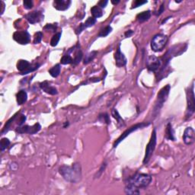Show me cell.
<instances>
[{
  "label": "cell",
  "mask_w": 195,
  "mask_h": 195,
  "mask_svg": "<svg viewBox=\"0 0 195 195\" xmlns=\"http://www.w3.org/2000/svg\"><path fill=\"white\" fill-rule=\"evenodd\" d=\"M147 3H148V1H141V0H136V1H134L133 3L132 8H137V7H139V6H141L144 4H146Z\"/></svg>",
  "instance_id": "cell-36"
},
{
  "label": "cell",
  "mask_w": 195,
  "mask_h": 195,
  "mask_svg": "<svg viewBox=\"0 0 195 195\" xmlns=\"http://www.w3.org/2000/svg\"><path fill=\"white\" fill-rule=\"evenodd\" d=\"M61 71V66L60 64H57L54 66H53L51 69H49V73L54 78H57L58 75H59Z\"/></svg>",
  "instance_id": "cell-23"
},
{
  "label": "cell",
  "mask_w": 195,
  "mask_h": 195,
  "mask_svg": "<svg viewBox=\"0 0 195 195\" xmlns=\"http://www.w3.org/2000/svg\"><path fill=\"white\" fill-rule=\"evenodd\" d=\"M164 10H165V8H164V4L161 5V6H160V8H159V11H158L157 13H156V15H157V16H159V15H160L163 12H164Z\"/></svg>",
  "instance_id": "cell-41"
},
{
  "label": "cell",
  "mask_w": 195,
  "mask_h": 195,
  "mask_svg": "<svg viewBox=\"0 0 195 195\" xmlns=\"http://www.w3.org/2000/svg\"><path fill=\"white\" fill-rule=\"evenodd\" d=\"M30 65H31V63L28 61L24 60V59H20L17 63V69L21 73H23L24 71H25L29 67Z\"/></svg>",
  "instance_id": "cell-19"
},
{
  "label": "cell",
  "mask_w": 195,
  "mask_h": 195,
  "mask_svg": "<svg viewBox=\"0 0 195 195\" xmlns=\"http://www.w3.org/2000/svg\"><path fill=\"white\" fill-rule=\"evenodd\" d=\"M149 124H150L149 123H140V124H135V125L131 126L130 128H128L126 131H124V132L121 135L120 137L117 139V140L115 142V143H114V145H113V147L114 148H116V147H117V146H118L119 144H120L121 142H122L123 140L126 137V136H129L131 133L134 132V131H137V130L139 129H142V128L146 127V126H148Z\"/></svg>",
  "instance_id": "cell-7"
},
{
  "label": "cell",
  "mask_w": 195,
  "mask_h": 195,
  "mask_svg": "<svg viewBox=\"0 0 195 195\" xmlns=\"http://www.w3.org/2000/svg\"><path fill=\"white\" fill-rule=\"evenodd\" d=\"M111 31H112V28L110 27V25L107 26V27H105V28L102 29L101 31H100V33L98 34V37H100V38H105V37L108 36V35L109 34Z\"/></svg>",
  "instance_id": "cell-28"
},
{
  "label": "cell",
  "mask_w": 195,
  "mask_h": 195,
  "mask_svg": "<svg viewBox=\"0 0 195 195\" xmlns=\"http://www.w3.org/2000/svg\"><path fill=\"white\" fill-rule=\"evenodd\" d=\"M82 57H83V54H82V50H80V49H78L76 53H75L74 59H73V63H72V64H73V66H76V65H78L79 63L81 62V60L82 59Z\"/></svg>",
  "instance_id": "cell-24"
},
{
  "label": "cell",
  "mask_w": 195,
  "mask_h": 195,
  "mask_svg": "<svg viewBox=\"0 0 195 195\" xmlns=\"http://www.w3.org/2000/svg\"><path fill=\"white\" fill-rule=\"evenodd\" d=\"M156 142H157V136H156V129L153 130L152 132V135H151V138L149 140V143L147 144L146 149V153L145 156H144L143 159V164H147L150 160L151 156L153 154L154 150L156 149Z\"/></svg>",
  "instance_id": "cell-6"
},
{
  "label": "cell",
  "mask_w": 195,
  "mask_h": 195,
  "mask_svg": "<svg viewBox=\"0 0 195 195\" xmlns=\"http://www.w3.org/2000/svg\"><path fill=\"white\" fill-rule=\"evenodd\" d=\"M133 34V31H131V30H129V31H127L126 32H125V36L126 38H130V37H131Z\"/></svg>",
  "instance_id": "cell-42"
},
{
  "label": "cell",
  "mask_w": 195,
  "mask_h": 195,
  "mask_svg": "<svg viewBox=\"0 0 195 195\" xmlns=\"http://www.w3.org/2000/svg\"><path fill=\"white\" fill-rule=\"evenodd\" d=\"M168 37L162 34H156L151 40V48L155 52H160L166 47Z\"/></svg>",
  "instance_id": "cell-5"
},
{
  "label": "cell",
  "mask_w": 195,
  "mask_h": 195,
  "mask_svg": "<svg viewBox=\"0 0 195 195\" xmlns=\"http://www.w3.org/2000/svg\"><path fill=\"white\" fill-rule=\"evenodd\" d=\"M151 17V12L149 10L148 11H145L141 12V13L138 14L137 16H136V19L139 22H144L148 21Z\"/></svg>",
  "instance_id": "cell-22"
},
{
  "label": "cell",
  "mask_w": 195,
  "mask_h": 195,
  "mask_svg": "<svg viewBox=\"0 0 195 195\" xmlns=\"http://www.w3.org/2000/svg\"><path fill=\"white\" fill-rule=\"evenodd\" d=\"M91 13H92V17L95 18H101L104 15V12L102 10V8H100L99 6H93L92 8H91Z\"/></svg>",
  "instance_id": "cell-21"
},
{
  "label": "cell",
  "mask_w": 195,
  "mask_h": 195,
  "mask_svg": "<svg viewBox=\"0 0 195 195\" xmlns=\"http://www.w3.org/2000/svg\"><path fill=\"white\" fill-rule=\"evenodd\" d=\"M59 172L63 178L67 182L76 183L81 180L82 168L80 163L75 162L71 166H62L59 167Z\"/></svg>",
  "instance_id": "cell-1"
},
{
  "label": "cell",
  "mask_w": 195,
  "mask_h": 195,
  "mask_svg": "<svg viewBox=\"0 0 195 195\" xmlns=\"http://www.w3.org/2000/svg\"><path fill=\"white\" fill-rule=\"evenodd\" d=\"M166 138L167 140H172V141H175V132H174V130L173 128H172V125L171 123H168L166 126Z\"/></svg>",
  "instance_id": "cell-18"
},
{
  "label": "cell",
  "mask_w": 195,
  "mask_h": 195,
  "mask_svg": "<svg viewBox=\"0 0 195 195\" xmlns=\"http://www.w3.org/2000/svg\"><path fill=\"white\" fill-rule=\"evenodd\" d=\"M111 115H112V116H113L114 118L117 120V123H118V124H120L121 126L125 125V124H124V121L123 120V118L121 117L120 114L118 113V111H117V110H116L115 108H114V109L111 110Z\"/></svg>",
  "instance_id": "cell-25"
},
{
  "label": "cell",
  "mask_w": 195,
  "mask_h": 195,
  "mask_svg": "<svg viewBox=\"0 0 195 195\" xmlns=\"http://www.w3.org/2000/svg\"><path fill=\"white\" fill-rule=\"evenodd\" d=\"M146 66L147 69L149 71L156 73V72H157L158 70L160 69L162 66V62L159 58L155 57V56H149L147 58Z\"/></svg>",
  "instance_id": "cell-10"
},
{
  "label": "cell",
  "mask_w": 195,
  "mask_h": 195,
  "mask_svg": "<svg viewBox=\"0 0 195 195\" xmlns=\"http://www.w3.org/2000/svg\"><path fill=\"white\" fill-rule=\"evenodd\" d=\"M152 182V176L148 174L137 173L133 177H131L128 179L126 184H132L137 188H143L147 187Z\"/></svg>",
  "instance_id": "cell-2"
},
{
  "label": "cell",
  "mask_w": 195,
  "mask_h": 195,
  "mask_svg": "<svg viewBox=\"0 0 195 195\" xmlns=\"http://www.w3.org/2000/svg\"><path fill=\"white\" fill-rule=\"evenodd\" d=\"M13 39L20 44H28L31 41V35L27 31H18L13 34Z\"/></svg>",
  "instance_id": "cell-8"
},
{
  "label": "cell",
  "mask_w": 195,
  "mask_h": 195,
  "mask_svg": "<svg viewBox=\"0 0 195 195\" xmlns=\"http://www.w3.org/2000/svg\"><path fill=\"white\" fill-rule=\"evenodd\" d=\"M25 18L28 21L29 23L34 24L38 23L44 19V15L40 11H34L29 12L25 15Z\"/></svg>",
  "instance_id": "cell-11"
},
{
  "label": "cell",
  "mask_w": 195,
  "mask_h": 195,
  "mask_svg": "<svg viewBox=\"0 0 195 195\" xmlns=\"http://www.w3.org/2000/svg\"><path fill=\"white\" fill-rule=\"evenodd\" d=\"M10 145V141L7 138H3L1 140V143H0V149H1L2 152L6 149Z\"/></svg>",
  "instance_id": "cell-32"
},
{
  "label": "cell",
  "mask_w": 195,
  "mask_h": 195,
  "mask_svg": "<svg viewBox=\"0 0 195 195\" xmlns=\"http://www.w3.org/2000/svg\"><path fill=\"white\" fill-rule=\"evenodd\" d=\"M98 120H99L100 121H101V122L106 123L107 124H109L110 122L109 116H108V115L107 113H103V114H101V115H99Z\"/></svg>",
  "instance_id": "cell-33"
},
{
  "label": "cell",
  "mask_w": 195,
  "mask_h": 195,
  "mask_svg": "<svg viewBox=\"0 0 195 195\" xmlns=\"http://www.w3.org/2000/svg\"><path fill=\"white\" fill-rule=\"evenodd\" d=\"M61 35H62V34H61L60 32H59V33H57L55 35L53 36L52 39L51 40H50V45H51L52 47H56L58 44L59 40H60Z\"/></svg>",
  "instance_id": "cell-29"
},
{
  "label": "cell",
  "mask_w": 195,
  "mask_h": 195,
  "mask_svg": "<svg viewBox=\"0 0 195 195\" xmlns=\"http://www.w3.org/2000/svg\"><path fill=\"white\" fill-rule=\"evenodd\" d=\"M42 38H43V33L40 32V31H38V32L35 33L34 38V44H40V42H41Z\"/></svg>",
  "instance_id": "cell-34"
},
{
  "label": "cell",
  "mask_w": 195,
  "mask_h": 195,
  "mask_svg": "<svg viewBox=\"0 0 195 195\" xmlns=\"http://www.w3.org/2000/svg\"><path fill=\"white\" fill-rule=\"evenodd\" d=\"M24 8L26 9H31L33 7V2L31 0H24L23 2Z\"/></svg>",
  "instance_id": "cell-37"
},
{
  "label": "cell",
  "mask_w": 195,
  "mask_h": 195,
  "mask_svg": "<svg viewBox=\"0 0 195 195\" xmlns=\"http://www.w3.org/2000/svg\"><path fill=\"white\" fill-rule=\"evenodd\" d=\"M57 28V24H47L46 26H44V29L47 30V31H56V30Z\"/></svg>",
  "instance_id": "cell-35"
},
{
  "label": "cell",
  "mask_w": 195,
  "mask_h": 195,
  "mask_svg": "<svg viewBox=\"0 0 195 195\" xmlns=\"http://www.w3.org/2000/svg\"><path fill=\"white\" fill-rule=\"evenodd\" d=\"M18 115V113L15 114V115H14L13 117H11V118H10L9 120L7 121L6 124V125H5L4 127H3V131H2V134H4L5 133H7V132H8V130H9L10 126H11V125H12V124L14 122V121H15V119H16V117H17V115Z\"/></svg>",
  "instance_id": "cell-26"
},
{
  "label": "cell",
  "mask_w": 195,
  "mask_h": 195,
  "mask_svg": "<svg viewBox=\"0 0 195 195\" xmlns=\"http://www.w3.org/2000/svg\"><path fill=\"white\" fill-rule=\"evenodd\" d=\"M184 143L186 145H191L195 140V131L192 127L189 126L184 130L183 134Z\"/></svg>",
  "instance_id": "cell-12"
},
{
  "label": "cell",
  "mask_w": 195,
  "mask_h": 195,
  "mask_svg": "<svg viewBox=\"0 0 195 195\" xmlns=\"http://www.w3.org/2000/svg\"><path fill=\"white\" fill-rule=\"evenodd\" d=\"M125 193L126 194H131V195H138L140 194V191H139V188L134 187L132 184H126L125 187Z\"/></svg>",
  "instance_id": "cell-20"
},
{
  "label": "cell",
  "mask_w": 195,
  "mask_h": 195,
  "mask_svg": "<svg viewBox=\"0 0 195 195\" xmlns=\"http://www.w3.org/2000/svg\"><path fill=\"white\" fill-rule=\"evenodd\" d=\"M1 3H2V6H3V9H2V12H1V15H3V12H4V8H5V3H3V1L1 2Z\"/></svg>",
  "instance_id": "cell-43"
},
{
  "label": "cell",
  "mask_w": 195,
  "mask_h": 195,
  "mask_svg": "<svg viewBox=\"0 0 195 195\" xmlns=\"http://www.w3.org/2000/svg\"><path fill=\"white\" fill-rule=\"evenodd\" d=\"M40 66V64L39 63H36V64L34 65H30V66L27 69L25 70V71H24L23 73H21V75H27L28 74V73H32V72L35 71V70H37L39 68Z\"/></svg>",
  "instance_id": "cell-30"
},
{
  "label": "cell",
  "mask_w": 195,
  "mask_h": 195,
  "mask_svg": "<svg viewBox=\"0 0 195 195\" xmlns=\"http://www.w3.org/2000/svg\"><path fill=\"white\" fill-rule=\"evenodd\" d=\"M73 58L71 57V56L69 54H65L63 57L61 58L60 59V63L63 65H66V64H70V63H73Z\"/></svg>",
  "instance_id": "cell-31"
},
{
  "label": "cell",
  "mask_w": 195,
  "mask_h": 195,
  "mask_svg": "<svg viewBox=\"0 0 195 195\" xmlns=\"http://www.w3.org/2000/svg\"><path fill=\"white\" fill-rule=\"evenodd\" d=\"M170 90H171V86L169 85H166L158 93L157 100L156 101V105L153 110L154 115H158V113L159 112L162 107L163 106V104L166 101L167 98L168 97V95H169Z\"/></svg>",
  "instance_id": "cell-3"
},
{
  "label": "cell",
  "mask_w": 195,
  "mask_h": 195,
  "mask_svg": "<svg viewBox=\"0 0 195 195\" xmlns=\"http://www.w3.org/2000/svg\"><path fill=\"white\" fill-rule=\"evenodd\" d=\"M97 54V51H92L91 53H89V54H88L85 56V59H84V64H88V63L92 62L93 59H95V57H96Z\"/></svg>",
  "instance_id": "cell-27"
},
{
  "label": "cell",
  "mask_w": 195,
  "mask_h": 195,
  "mask_svg": "<svg viewBox=\"0 0 195 195\" xmlns=\"http://www.w3.org/2000/svg\"><path fill=\"white\" fill-rule=\"evenodd\" d=\"M187 110H186V118H190L195 111V98H194V83L188 88L187 92Z\"/></svg>",
  "instance_id": "cell-4"
},
{
  "label": "cell",
  "mask_w": 195,
  "mask_h": 195,
  "mask_svg": "<svg viewBox=\"0 0 195 195\" xmlns=\"http://www.w3.org/2000/svg\"><path fill=\"white\" fill-rule=\"evenodd\" d=\"M28 94L24 90H21L16 94V101L18 105H22L27 101Z\"/></svg>",
  "instance_id": "cell-17"
},
{
  "label": "cell",
  "mask_w": 195,
  "mask_h": 195,
  "mask_svg": "<svg viewBox=\"0 0 195 195\" xmlns=\"http://www.w3.org/2000/svg\"><path fill=\"white\" fill-rule=\"evenodd\" d=\"M116 66L117 67H123L126 64V58L124 54L121 51V44H119L118 48L115 54Z\"/></svg>",
  "instance_id": "cell-13"
},
{
  "label": "cell",
  "mask_w": 195,
  "mask_h": 195,
  "mask_svg": "<svg viewBox=\"0 0 195 195\" xmlns=\"http://www.w3.org/2000/svg\"><path fill=\"white\" fill-rule=\"evenodd\" d=\"M71 5L70 0H55L54 2V7L58 11H66Z\"/></svg>",
  "instance_id": "cell-14"
},
{
  "label": "cell",
  "mask_w": 195,
  "mask_h": 195,
  "mask_svg": "<svg viewBox=\"0 0 195 195\" xmlns=\"http://www.w3.org/2000/svg\"><path fill=\"white\" fill-rule=\"evenodd\" d=\"M119 3H120V0H117V1H115V0H112V1H111V3L113 5H117V4H118Z\"/></svg>",
  "instance_id": "cell-44"
},
{
  "label": "cell",
  "mask_w": 195,
  "mask_h": 195,
  "mask_svg": "<svg viewBox=\"0 0 195 195\" xmlns=\"http://www.w3.org/2000/svg\"><path fill=\"white\" fill-rule=\"evenodd\" d=\"M108 1H107V0H102V1H100L99 3H98V6H99L100 8H105V7L107 6V5H108Z\"/></svg>",
  "instance_id": "cell-39"
},
{
  "label": "cell",
  "mask_w": 195,
  "mask_h": 195,
  "mask_svg": "<svg viewBox=\"0 0 195 195\" xmlns=\"http://www.w3.org/2000/svg\"><path fill=\"white\" fill-rule=\"evenodd\" d=\"M95 23H96V19L95 18H93V17L88 18L87 20H86L84 23L81 24L80 25V27L76 29V31H75V34H81V33H82L85 28L92 27V26L94 25Z\"/></svg>",
  "instance_id": "cell-15"
},
{
  "label": "cell",
  "mask_w": 195,
  "mask_h": 195,
  "mask_svg": "<svg viewBox=\"0 0 195 195\" xmlns=\"http://www.w3.org/2000/svg\"><path fill=\"white\" fill-rule=\"evenodd\" d=\"M106 166H107L106 163H103L102 166H101V168H100L99 171H98V177H97V178H99V176H101V174H102V173H103V172L105 171V168H106Z\"/></svg>",
  "instance_id": "cell-40"
},
{
  "label": "cell",
  "mask_w": 195,
  "mask_h": 195,
  "mask_svg": "<svg viewBox=\"0 0 195 195\" xmlns=\"http://www.w3.org/2000/svg\"><path fill=\"white\" fill-rule=\"evenodd\" d=\"M40 129H41V126L39 123H37L33 126L24 125L18 126L16 129V132L18 133H28V134L32 135L39 132Z\"/></svg>",
  "instance_id": "cell-9"
},
{
  "label": "cell",
  "mask_w": 195,
  "mask_h": 195,
  "mask_svg": "<svg viewBox=\"0 0 195 195\" xmlns=\"http://www.w3.org/2000/svg\"><path fill=\"white\" fill-rule=\"evenodd\" d=\"M40 88L44 91V92L47 93L49 95H55L58 94L57 89L55 87H53L49 84V82L47 81H44L43 82H40Z\"/></svg>",
  "instance_id": "cell-16"
},
{
  "label": "cell",
  "mask_w": 195,
  "mask_h": 195,
  "mask_svg": "<svg viewBox=\"0 0 195 195\" xmlns=\"http://www.w3.org/2000/svg\"><path fill=\"white\" fill-rule=\"evenodd\" d=\"M25 121H26V116H24L23 115H21L20 117H19L18 122V126H21L23 125V124L24 122H25Z\"/></svg>",
  "instance_id": "cell-38"
}]
</instances>
